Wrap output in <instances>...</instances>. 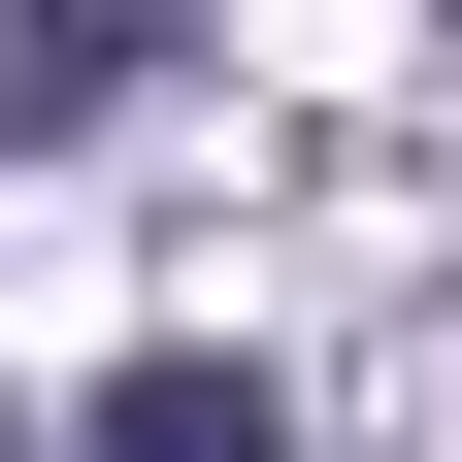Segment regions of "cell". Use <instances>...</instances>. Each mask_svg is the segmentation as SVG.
Returning a JSON list of instances; mask_svg holds the SVG:
<instances>
[{"label":"cell","instance_id":"obj_2","mask_svg":"<svg viewBox=\"0 0 462 462\" xmlns=\"http://www.w3.org/2000/svg\"><path fill=\"white\" fill-rule=\"evenodd\" d=\"M67 462H298V430H264V364H99Z\"/></svg>","mask_w":462,"mask_h":462},{"label":"cell","instance_id":"obj_1","mask_svg":"<svg viewBox=\"0 0 462 462\" xmlns=\"http://www.w3.org/2000/svg\"><path fill=\"white\" fill-rule=\"evenodd\" d=\"M165 33H199V0H0V165H33V133H99Z\"/></svg>","mask_w":462,"mask_h":462}]
</instances>
